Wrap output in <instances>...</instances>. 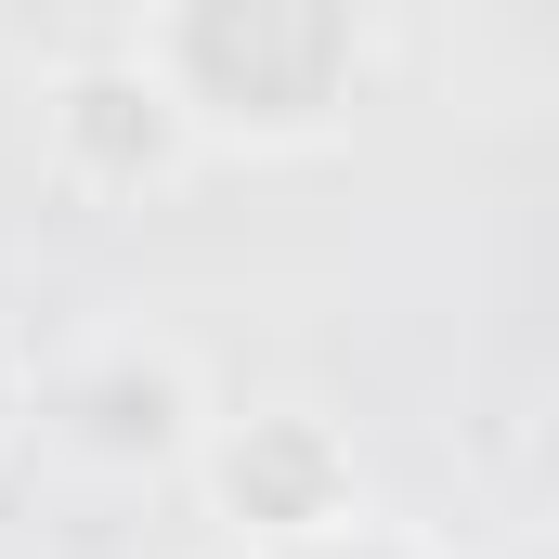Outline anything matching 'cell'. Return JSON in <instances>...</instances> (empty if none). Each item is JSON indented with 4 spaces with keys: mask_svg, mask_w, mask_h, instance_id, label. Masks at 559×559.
I'll use <instances>...</instances> for the list:
<instances>
[{
    "mask_svg": "<svg viewBox=\"0 0 559 559\" xmlns=\"http://www.w3.org/2000/svg\"><path fill=\"white\" fill-rule=\"evenodd\" d=\"M195 79L222 105L299 118L338 79V0H195Z\"/></svg>",
    "mask_w": 559,
    "mask_h": 559,
    "instance_id": "1",
    "label": "cell"
}]
</instances>
